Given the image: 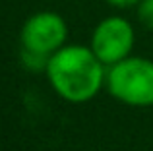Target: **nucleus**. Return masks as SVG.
I'll return each mask as SVG.
<instances>
[{"label": "nucleus", "instance_id": "f257e3e1", "mask_svg": "<svg viewBox=\"0 0 153 151\" xmlns=\"http://www.w3.org/2000/svg\"><path fill=\"white\" fill-rule=\"evenodd\" d=\"M52 89L70 103L91 101L107 81V70L91 47L64 45L51 54L47 66Z\"/></svg>", "mask_w": 153, "mask_h": 151}, {"label": "nucleus", "instance_id": "f03ea898", "mask_svg": "<svg viewBox=\"0 0 153 151\" xmlns=\"http://www.w3.org/2000/svg\"><path fill=\"white\" fill-rule=\"evenodd\" d=\"M108 93L128 107H153V60L128 56L107 70Z\"/></svg>", "mask_w": 153, "mask_h": 151}, {"label": "nucleus", "instance_id": "7ed1b4c3", "mask_svg": "<svg viewBox=\"0 0 153 151\" xmlns=\"http://www.w3.org/2000/svg\"><path fill=\"white\" fill-rule=\"evenodd\" d=\"M134 39L136 35L132 23L118 16H111L95 27L89 47L105 66H112L130 56L134 49Z\"/></svg>", "mask_w": 153, "mask_h": 151}, {"label": "nucleus", "instance_id": "20e7f679", "mask_svg": "<svg viewBox=\"0 0 153 151\" xmlns=\"http://www.w3.org/2000/svg\"><path fill=\"white\" fill-rule=\"evenodd\" d=\"M22 47L43 54H54L68 37V25L56 12H37L22 27Z\"/></svg>", "mask_w": 153, "mask_h": 151}, {"label": "nucleus", "instance_id": "39448f33", "mask_svg": "<svg viewBox=\"0 0 153 151\" xmlns=\"http://www.w3.org/2000/svg\"><path fill=\"white\" fill-rule=\"evenodd\" d=\"M49 60H51L49 54L35 53V50H29V49H23L22 47V62L31 72H43V70H47Z\"/></svg>", "mask_w": 153, "mask_h": 151}, {"label": "nucleus", "instance_id": "423d86ee", "mask_svg": "<svg viewBox=\"0 0 153 151\" xmlns=\"http://www.w3.org/2000/svg\"><path fill=\"white\" fill-rule=\"evenodd\" d=\"M138 18L146 27L153 29V0H142L138 4Z\"/></svg>", "mask_w": 153, "mask_h": 151}, {"label": "nucleus", "instance_id": "0eeeda50", "mask_svg": "<svg viewBox=\"0 0 153 151\" xmlns=\"http://www.w3.org/2000/svg\"><path fill=\"white\" fill-rule=\"evenodd\" d=\"M111 6H116V8H130V6H136L140 4L142 0H107Z\"/></svg>", "mask_w": 153, "mask_h": 151}]
</instances>
